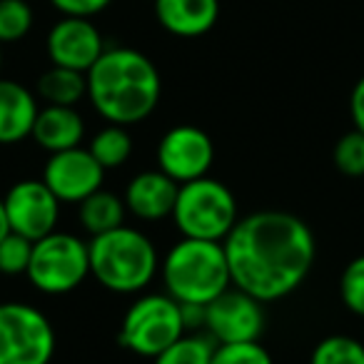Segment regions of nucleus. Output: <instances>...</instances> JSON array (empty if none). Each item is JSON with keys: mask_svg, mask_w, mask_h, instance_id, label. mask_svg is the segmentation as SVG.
<instances>
[{"mask_svg": "<svg viewBox=\"0 0 364 364\" xmlns=\"http://www.w3.org/2000/svg\"><path fill=\"white\" fill-rule=\"evenodd\" d=\"M309 364H364V344L354 337L332 334L317 342Z\"/></svg>", "mask_w": 364, "mask_h": 364, "instance_id": "22", "label": "nucleus"}, {"mask_svg": "<svg viewBox=\"0 0 364 364\" xmlns=\"http://www.w3.org/2000/svg\"><path fill=\"white\" fill-rule=\"evenodd\" d=\"M0 68H3V46H0Z\"/></svg>", "mask_w": 364, "mask_h": 364, "instance_id": "31", "label": "nucleus"}, {"mask_svg": "<svg viewBox=\"0 0 364 364\" xmlns=\"http://www.w3.org/2000/svg\"><path fill=\"white\" fill-rule=\"evenodd\" d=\"M33 255V240L8 232L0 242V274H26Z\"/></svg>", "mask_w": 364, "mask_h": 364, "instance_id": "25", "label": "nucleus"}, {"mask_svg": "<svg viewBox=\"0 0 364 364\" xmlns=\"http://www.w3.org/2000/svg\"><path fill=\"white\" fill-rule=\"evenodd\" d=\"M87 100L110 125H137L155 112L162 80L155 63L135 48H105L85 73Z\"/></svg>", "mask_w": 364, "mask_h": 364, "instance_id": "2", "label": "nucleus"}, {"mask_svg": "<svg viewBox=\"0 0 364 364\" xmlns=\"http://www.w3.org/2000/svg\"><path fill=\"white\" fill-rule=\"evenodd\" d=\"M177 190L180 185L162 170H145L127 182L122 200H125L127 213L145 223H157V220L172 218Z\"/></svg>", "mask_w": 364, "mask_h": 364, "instance_id": "14", "label": "nucleus"}, {"mask_svg": "<svg viewBox=\"0 0 364 364\" xmlns=\"http://www.w3.org/2000/svg\"><path fill=\"white\" fill-rule=\"evenodd\" d=\"M105 53V43L90 18H65L48 33V55L53 65L87 73Z\"/></svg>", "mask_w": 364, "mask_h": 364, "instance_id": "13", "label": "nucleus"}, {"mask_svg": "<svg viewBox=\"0 0 364 364\" xmlns=\"http://www.w3.org/2000/svg\"><path fill=\"white\" fill-rule=\"evenodd\" d=\"M90 274L87 242L70 232H50L33 242L26 277L43 294H68Z\"/></svg>", "mask_w": 364, "mask_h": 364, "instance_id": "6", "label": "nucleus"}, {"mask_svg": "<svg viewBox=\"0 0 364 364\" xmlns=\"http://www.w3.org/2000/svg\"><path fill=\"white\" fill-rule=\"evenodd\" d=\"M339 297L349 312L364 317V255L354 257L339 277Z\"/></svg>", "mask_w": 364, "mask_h": 364, "instance_id": "26", "label": "nucleus"}, {"mask_svg": "<svg viewBox=\"0 0 364 364\" xmlns=\"http://www.w3.org/2000/svg\"><path fill=\"white\" fill-rule=\"evenodd\" d=\"M172 220L182 237L225 242L240 220L237 200L225 182L205 175L180 185Z\"/></svg>", "mask_w": 364, "mask_h": 364, "instance_id": "5", "label": "nucleus"}, {"mask_svg": "<svg viewBox=\"0 0 364 364\" xmlns=\"http://www.w3.org/2000/svg\"><path fill=\"white\" fill-rule=\"evenodd\" d=\"M205 329L218 344L259 342L264 332V302L237 287L225 289L205 307Z\"/></svg>", "mask_w": 364, "mask_h": 364, "instance_id": "9", "label": "nucleus"}, {"mask_svg": "<svg viewBox=\"0 0 364 364\" xmlns=\"http://www.w3.org/2000/svg\"><path fill=\"white\" fill-rule=\"evenodd\" d=\"M102 180H105L102 165L90 155V150L82 147L53 152L43 167V182L60 203L80 205L102 188Z\"/></svg>", "mask_w": 364, "mask_h": 364, "instance_id": "12", "label": "nucleus"}, {"mask_svg": "<svg viewBox=\"0 0 364 364\" xmlns=\"http://www.w3.org/2000/svg\"><path fill=\"white\" fill-rule=\"evenodd\" d=\"M31 137L50 155L70 150V147H80L82 137H85V120L75 107L46 105L38 110Z\"/></svg>", "mask_w": 364, "mask_h": 364, "instance_id": "17", "label": "nucleus"}, {"mask_svg": "<svg viewBox=\"0 0 364 364\" xmlns=\"http://www.w3.org/2000/svg\"><path fill=\"white\" fill-rule=\"evenodd\" d=\"M55 329L38 307L26 302L0 304V364H50Z\"/></svg>", "mask_w": 364, "mask_h": 364, "instance_id": "8", "label": "nucleus"}, {"mask_svg": "<svg viewBox=\"0 0 364 364\" xmlns=\"http://www.w3.org/2000/svg\"><path fill=\"white\" fill-rule=\"evenodd\" d=\"M31 28L33 8L26 0H0V46L23 41Z\"/></svg>", "mask_w": 364, "mask_h": 364, "instance_id": "23", "label": "nucleus"}, {"mask_svg": "<svg viewBox=\"0 0 364 364\" xmlns=\"http://www.w3.org/2000/svg\"><path fill=\"white\" fill-rule=\"evenodd\" d=\"M90 274L115 294H135L152 282L160 257L147 235L135 228H115L87 242Z\"/></svg>", "mask_w": 364, "mask_h": 364, "instance_id": "4", "label": "nucleus"}, {"mask_svg": "<svg viewBox=\"0 0 364 364\" xmlns=\"http://www.w3.org/2000/svg\"><path fill=\"white\" fill-rule=\"evenodd\" d=\"M38 110V97L26 85L0 77V145H16L31 137Z\"/></svg>", "mask_w": 364, "mask_h": 364, "instance_id": "16", "label": "nucleus"}, {"mask_svg": "<svg viewBox=\"0 0 364 364\" xmlns=\"http://www.w3.org/2000/svg\"><path fill=\"white\" fill-rule=\"evenodd\" d=\"M349 115H352L354 130L364 132V77H359L357 85L352 87V95H349Z\"/></svg>", "mask_w": 364, "mask_h": 364, "instance_id": "29", "label": "nucleus"}, {"mask_svg": "<svg viewBox=\"0 0 364 364\" xmlns=\"http://www.w3.org/2000/svg\"><path fill=\"white\" fill-rule=\"evenodd\" d=\"M185 334L182 307L170 294H142L120 322V344L132 354L155 359Z\"/></svg>", "mask_w": 364, "mask_h": 364, "instance_id": "7", "label": "nucleus"}, {"mask_svg": "<svg viewBox=\"0 0 364 364\" xmlns=\"http://www.w3.org/2000/svg\"><path fill=\"white\" fill-rule=\"evenodd\" d=\"M50 3L65 18H92L105 11L112 0H50Z\"/></svg>", "mask_w": 364, "mask_h": 364, "instance_id": "28", "label": "nucleus"}, {"mask_svg": "<svg viewBox=\"0 0 364 364\" xmlns=\"http://www.w3.org/2000/svg\"><path fill=\"white\" fill-rule=\"evenodd\" d=\"M38 97H43L46 105L75 107L82 97H87L85 73L53 65L50 70H46L38 77Z\"/></svg>", "mask_w": 364, "mask_h": 364, "instance_id": "18", "label": "nucleus"}, {"mask_svg": "<svg viewBox=\"0 0 364 364\" xmlns=\"http://www.w3.org/2000/svg\"><path fill=\"white\" fill-rule=\"evenodd\" d=\"M11 232V225H8V218H6V208H3V200H0V242L3 237Z\"/></svg>", "mask_w": 364, "mask_h": 364, "instance_id": "30", "label": "nucleus"}, {"mask_svg": "<svg viewBox=\"0 0 364 364\" xmlns=\"http://www.w3.org/2000/svg\"><path fill=\"white\" fill-rule=\"evenodd\" d=\"M3 208L11 232L23 235L33 242L55 232L60 220V200L43 180L16 182L3 198Z\"/></svg>", "mask_w": 364, "mask_h": 364, "instance_id": "11", "label": "nucleus"}, {"mask_svg": "<svg viewBox=\"0 0 364 364\" xmlns=\"http://www.w3.org/2000/svg\"><path fill=\"white\" fill-rule=\"evenodd\" d=\"M215 162V145L205 130L195 125H175L157 142V170L185 185L200 180Z\"/></svg>", "mask_w": 364, "mask_h": 364, "instance_id": "10", "label": "nucleus"}, {"mask_svg": "<svg viewBox=\"0 0 364 364\" xmlns=\"http://www.w3.org/2000/svg\"><path fill=\"white\" fill-rule=\"evenodd\" d=\"M87 150L100 162L102 170H115V167H122L130 160L132 137L122 125H110V122H107V127L95 132V137H92Z\"/></svg>", "mask_w": 364, "mask_h": 364, "instance_id": "20", "label": "nucleus"}, {"mask_svg": "<svg viewBox=\"0 0 364 364\" xmlns=\"http://www.w3.org/2000/svg\"><path fill=\"white\" fill-rule=\"evenodd\" d=\"M162 282L180 304L208 307L232 284L223 242L182 237L162 259Z\"/></svg>", "mask_w": 364, "mask_h": 364, "instance_id": "3", "label": "nucleus"}, {"mask_svg": "<svg viewBox=\"0 0 364 364\" xmlns=\"http://www.w3.org/2000/svg\"><path fill=\"white\" fill-rule=\"evenodd\" d=\"M125 200L117 198L115 193H107V190H97L92 193L90 198H85L80 203V225L87 230V232L95 237V235H102V232H110L115 228H122L125 223Z\"/></svg>", "mask_w": 364, "mask_h": 364, "instance_id": "19", "label": "nucleus"}, {"mask_svg": "<svg viewBox=\"0 0 364 364\" xmlns=\"http://www.w3.org/2000/svg\"><path fill=\"white\" fill-rule=\"evenodd\" d=\"M223 247L232 284L264 304L292 294L317 257L309 225L282 210H262L237 220Z\"/></svg>", "mask_w": 364, "mask_h": 364, "instance_id": "1", "label": "nucleus"}, {"mask_svg": "<svg viewBox=\"0 0 364 364\" xmlns=\"http://www.w3.org/2000/svg\"><path fill=\"white\" fill-rule=\"evenodd\" d=\"M334 167L342 175L364 177V132L352 130L342 135L334 145Z\"/></svg>", "mask_w": 364, "mask_h": 364, "instance_id": "24", "label": "nucleus"}, {"mask_svg": "<svg viewBox=\"0 0 364 364\" xmlns=\"http://www.w3.org/2000/svg\"><path fill=\"white\" fill-rule=\"evenodd\" d=\"M155 16L170 36L200 38L218 23L220 0H155Z\"/></svg>", "mask_w": 364, "mask_h": 364, "instance_id": "15", "label": "nucleus"}, {"mask_svg": "<svg viewBox=\"0 0 364 364\" xmlns=\"http://www.w3.org/2000/svg\"><path fill=\"white\" fill-rule=\"evenodd\" d=\"M210 364H272V357L259 342H232L218 344Z\"/></svg>", "mask_w": 364, "mask_h": 364, "instance_id": "27", "label": "nucleus"}, {"mask_svg": "<svg viewBox=\"0 0 364 364\" xmlns=\"http://www.w3.org/2000/svg\"><path fill=\"white\" fill-rule=\"evenodd\" d=\"M215 347H218V342L208 332L182 334L165 352L157 354L155 364H210L213 362Z\"/></svg>", "mask_w": 364, "mask_h": 364, "instance_id": "21", "label": "nucleus"}]
</instances>
